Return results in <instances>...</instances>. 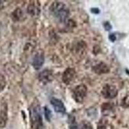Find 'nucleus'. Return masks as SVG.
<instances>
[{"label": "nucleus", "instance_id": "7", "mask_svg": "<svg viewBox=\"0 0 129 129\" xmlns=\"http://www.w3.org/2000/svg\"><path fill=\"white\" fill-rule=\"evenodd\" d=\"M76 76V72L73 69H68L64 72L63 76V81L64 83L69 85L73 81Z\"/></svg>", "mask_w": 129, "mask_h": 129}, {"label": "nucleus", "instance_id": "20", "mask_svg": "<svg viewBox=\"0 0 129 129\" xmlns=\"http://www.w3.org/2000/svg\"><path fill=\"white\" fill-rule=\"evenodd\" d=\"M0 34H1V24H0Z\"/></svg>", "mask_w": 129, "mask_h": 129}, {"label": "nucleus", "instance_id": "18", "mask_svg": "<svg viewBox=\"0 0 129 129\" xmlns=\"http://www.w3.org/2000/svg\"><path fill=\"white\" fill-rule=\"evenodd\" d=\"M90 11L93 14H98L100 12V10L98 8H92V9H91Z\"/></svg>", "mask_w": 129, "mask_h": 129}, {"label": "nucleus", "instance_id": "6", "mask_svg": "<svg viewBox=\"0 0 129 129\" xmlns=\"http://www.w3.org/2000/svg\"><path fill=\"white\" fill-rule=\"evenodd\" d=\"M45 57L42 54H37L34 56L32 60V66L36 70H39L42 67L43 64H44Z\"/></svg>", "mask_w": 129, "mask_h": 129}, {"label": "nucleus", "instance_id": "14", "mask_svg": "<svg viewBox=\"0 0 129 129\" xmlns=\"http://www.w3.org/2000/svg\"><path fill=\"white\" fill-rule=\"evenodd\" d=\"M6 86V79L3 75L0 74V92L4 90Z\"/></svg>", "mask_w": 129, "mask_h": 129}, {"label": "nucleus", "instance_id": "9", "mask_svg": "<svg viewBox=\"0 0 129 129\" xmlns=\"http://www.w3.org/2000/svg\"><path fill=\"white\" fill-rule=\"evenodd\" d=\"M93 71L97 74H101L107 73L109 72V67L107 66V64L103 63H100L99 64H96L94 68Z\"/></svg>", "mask_w": 129, "mask_h": 129}, {"label": "nucleus", "instance_id": "21", "mask_svg": "<svg viewBox=\"0 0 129 129\" xmlns=\"http://www.w3.org/2000/svg\"></svg>", "mask_w": 129, "mask_h": 129}, {"label": "nucleus", "instance_id": "15", "mask_svg": "<svg viewBox=\"0 0 129 129\" xmlns=\"http://www.w3.org/2000/svg\"><path fill=\"white\" fill-rule=\"evenodd\" d=\"M81 129H92V126L90 123L87 121L83 122Z\"/></svg>", "mask_w": 129, "mask_h": 129}, {"label": "nucleus", "instance_id": "19", "mask_svg": "<svg viewBox=\"0 0 129 129\" xmlns=\"http://www.w3.org/2000/svg\"><path fill=\"white\" fill-rule=\"evenodd\" d=\"M98 129H106V128L104 126H99Z\"/></svg>", "mask_w": 129, "mask_h": 129}, {"label": "nucleus", "instance_id": "5", "mask_svg": "<svg viewBox=\"0 0 129 129\" xmlns=\"http://www.w3.org/2000/svg\"><path fill=\"white\" fill-rule=\"evenodd\" d=\"M50 103L56 112L61 113L63 114L66 112V108L64 107V103L62 102L61 100L56 98H52L50 100Z\"/></svg>", "mask_w": 129, "mask_h": 129}, {"label": "nucleus", "instance_id": "4", "mask_svg": "<svg viewBox=\"0 0 129 129\" xmlns=\"http://www.w3.org/2000/svg\"><path fill=\"white\" fill-rule=\"evenodd\" d=\"M103 97L107 99L114 98L117 94V90L116 87L110 85H106L101 91Z\"/></svg>", "mask_w": 129, "mask_h": 129}, {"label": "nucleus", "instance_id": "8", "mask_svg": "<svg viewBox=\"0 0 129 129\" xmlns=\"http://www.w3.org/2000/svg\"><path fill=\"white\" fill-rule=\"evenodd\" d=\"M39 79L43 83H47L52 79V73L48 70L43 71L39 74Z\"/></svg>", "mask_w": 129, "mask_h": 129}, {"label": "nucleus", "instance_id": "13", "mask_svg": "<svg viewBox=\"0 0 129 129\" xmlns=\"http://www.w3.org/2000/svg\"><path fill=\"white\" fill-rule=\"evenodd\" d=\"M44 113H45V118L48 121H50L52 118V112L50 109H48L47 107H44Z\"/></svg>", "mask_w": 129, "mask_h": 129}, {"label": "nucleus", "instance_id": "10", "mask_svg": "<svg viewBox=\"0 0 129 129\" xmlns=\"http://www.w3.org/2000/svg\"><path fill=\"white\" fill-rule=\"evenodd\" d=\"M28 12L30 14L35 16V15L39 14V9L38 8L33 5H30L28 7Z\"/></svg>", "mask_w": 129, "mask_h": 129}, {"label": "nucleus", "instance_id": "2", "mask_svg": "<svg viewBox=\"0 0 129 129\" xmlns=\"http://www.w3.org/2000/svg\"><path fill=\"white\" fill-rule=\"evenodd\" d=\"M30 118L32 127L33 129H43V119L41 114V109L39 104L34 103L30 107Z\"/></svg>", "mask_w": 129, "mask_h": 129}, {"label": "nucleus", "instance_id": "17", "mask_svg": "<svg viewBox=\"0 0 129 129\" xmlns=\"http://www.w3.org/2000/svg\"><path fill=\"white\" fill-rule=\"evenodd\" d=\"M109 40H110V41L112 42H114L116 40V36L114 34H111L109 35Z\"/></svg>", "mask_w": 129, "mask_h": 129}, {"label": "nucleus", "instance_id": "12", "mask_svg": "<svg viewBox=\"0 0 129 129\" xmlns=\"http://www.w3.org/2000/svg\"><path fill=\"white\" fill-rule=\"evenodd\" d=\"M6 117L7 114L3 112L0 114V128H3L6 124Z\"/></svg>", "mask_w": 129, "mask_h": 129}, {"label": "nucleus", "instance_id": "16", "mask_svg": "<svg viewBox=\"0 0 129 129\" xmlns=\"http://www.w3.org/2000/svg\"><path fill=\"white\" fill-rule=\"evenodd\" d=\"M103 26H104V28H105L106 30H107V31L110 30H111V28H112V25H110V23L108 22V21H107V22L105 23L104 25H103Z\"/></svg>", "mask_w": 129, "mask_h": 129}, {"label": "nucleus", "instance_id": "11", "mask_svg": "<svg viewBox=\"0 0 129 129\" xmlns=\"http://www.w3.org/2000/svg\"><path fill=\"white\" fill-rule=\"evenodd\" d=\"M69 128L70 129H78V125L76 122V119L74 116L69 117Z\"/></svg>", "mask_w": 129, "mask_h": 129}, {"label": "nucleus", "instance_id": "1", "mask_svg": "<svg viewBox=\"0 0 129 129\" xmlns=\"http://www.w3.org/2000/svg\"><path fill=\"white\" fill-rule=\"evenodd\" d=\"M50 10L53 16L61 23L66 22L69 18V9L61 2H54L50 6Z\"/></svg>", "mask_w": 129, "mask_h": 129}, {"label": "nucleus", "instance_id": "3", "mask_svg": "<svg viewBox=\"0 0 129 129\" xmlns=\"http://www.w3.org/2000/svg\"><path fill=\"white\" fill-rule=\"evenodd\" d=\"M87 88L85 85H79L77 86L73 91L72 96L75 101L78 103H81L87 95Z\"/></svg>", "mask_w": 129, "mask_h": 129}]
</instances>
